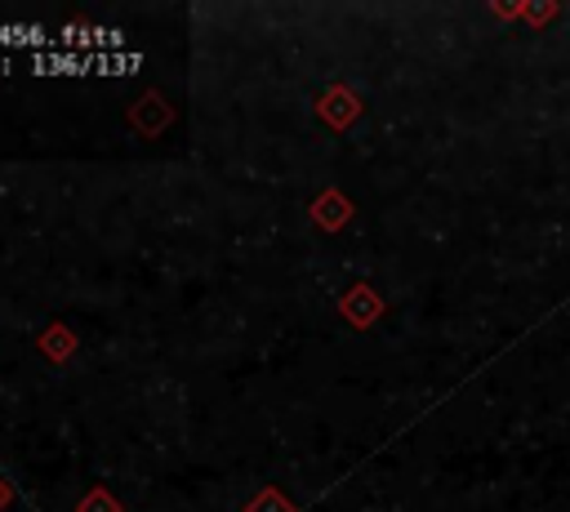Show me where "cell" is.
<instances>
[{"label":"cell","mask_w":570,"mask_h":512,"mask_svg":"<svg viewBox=\"0 0 570 512\" xmlns=\"http://www.w3.org/2000/svg\"><path fill=\"white\" fill-rule=\"evenodd\" d=\"M129 120L138 125V129H147V134H156L165 120H169V111L160 107V98L156 93H147L142 102H134V111H129Z\"/></svg>","instance_id":"obj_1"},{"label":"cell","mask_w":570,"mask_h":512,"mask_svg":"<svg viewBox=\"0 0 570 512\" xmlns=\"http://www.w3.org/2000/svg\"><path fill=\"white\" fill-rule=\"evenodd\" d=\"M343 312H347V316H352L356 325H370V316L379 312V298H374V294H370L365 285H356V289H352V294L343 298Z\"/></svg>","instance_id":"obj_2"},{"label":"cell","mask_w":570,"mask_h":512,"mask_svg":"<svg viewBox=\"0 0 570 512\" xmlns=\"http://www.w3.org/2000/svg\"><path fill=\"white\" fill-rule=\"evenodd\" d=\"M321 116H325V120H334V125H347V120L356 116V102H352L343 89H334V93L321 102Z\"/></svg>","instance_id":"obj_3"},{"label":"cell","mask_w":570,"mask_h":512,"mask_svg":"<svg viewBox=\"0 0 570 512\" xmlns=\"http://www.w3.org/2000/svg\"><path fill=\"white\" fill-rule=\"evenodd\" d=\"M245 512H294V503L276 490V485H267V490H258L254 499H249V508Z\"/></svg>","instance_id":"obj_4"},{"label":"cell","mask_w":570,"mask_h":512,"mask_svg":"<svg viewBox=\"0 0 570 512\" xmlns=\"http://www.w3.org/2000/svg\"><path fill=\"white\" fill-rule=\"evenodd\" d=\"M80 512H120V503H116L107 490H89V494L80 499Z\"/></svg>","instance_id":"obj_5"},{"label":"cell","mask_w":570,"mask_h":512,"mask_svg":"<svg viewBox=\"0 0 570 512\" xmlns=\"http://www.w3.org/2000/svg\"><path fill=\"white\" fill-rule=\"evenodd\" d=\"M4 503H9V485L0 481V508H4Z\"/></svg>","instance_id":"obj_6"}]
</instances>
